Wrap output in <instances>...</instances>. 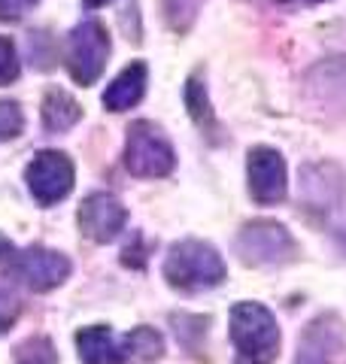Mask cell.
<instances>
[{
	"instance_id": "1",
	"label": "cell",
	"mask_w": 346,
	"mask_h": 364,
	"mask_svg": "<svg viewBox=\"0 0 346 364\" xmlns=\"http://www.w3.org/2000/svg\"><path fill=\"white\" fill-rule=\"evenodd\" d=\"M301 203L346 249V173L337 164L301 167Z\"/></svg>"
},
{
	"instance_id": "2",
	"label": "cell",
	"mask_w": 346,
	"mask_h": 364,
	"mask_svg": "<svg viewBox=\"0 0 346 364\" xmlns=\"http://www.w3.org/2000/svg\"><path fill=\"white\" fill-rule=\"evenodd\" d=\"M231 340L237 349V364H271L280 352V328L268 306L234 304L231 310Z\"/></svg>"
},
{
	"instance_id": "3",
	"label": "cell",
	"mask_w": 346,
	"mask_h": 364,
	"mask_svg": "<svg viewBox=\"0 0 346 364\" xmlns=\"http://www.w3.org/2000/svg\"><path fill=\"white\" fill-rule=\"evenodd\" d=\"M164 277L179 291H204L222 286L225 261L210 243L201 240H179L170 246L164 258Z\"/></svg>"
},
{
	"instance_id": "4",
	"label": "cell",
	"mask_w": 346,
	"mask_h": 364,
	"mask_svg": "<svg viewBox=\"0 0 346 364\" xmlns=\"http://www.w3.org/2000/svg\"><path fill=\"white\" fill-rule=\"evenodd\" d=\"M0 267L33 291H52L70 277V258L46 246L16 249L0 234Z\"/></svg>"
},
{
	"instance_id": "5",
	"label": "cell",
	"mask_w": 346,
	"mask_h": 364,
	"mask_svg": "<svg viewBox=\"0 0 346 364\" xmlns=\"http://www.w3.org/2000/svg\"><path fill=\"white\" fill-rule=\"evenodd\" d=\"M234 249L243 264L249 267H276V264H288L298 255V243L295 237L285 231L280 222L271 219H258L243 225V231L237 234Z\"/></svg>"
},
{
	"instance_id": "6",
	"label": "cell",
	"mask_w": 346,
	"mask_h": 364,
	"mask_svg": "<svg viewBox=\"0 0 346 364\" xmlns=\"http://www.w3.org/2000/svg\"><path fill=\"white\" fill-rule=\"evenodd\" d=\"M110 46H112L110 33L98 18H88L67 33L64 64H67V70H70L73 82H79V85L98 82L103 67H107V58H110Z\"/></svg>"
},
{
	"instance_id": "7",
	"label": "cell",
	"mask_w": 346,
	"mask_h": 364,
	"mask_svg": "<svg viewBox=\"0 0 346 364\" xmlns=\"http://www.w3.org/2000/svg\"><path fill=\"white\" fill-rule=\"evenodd\" d=\"M125 164L134 176L143 179H161L167 176L177 155L173 146L167 143V136L161 134L152 122H137L128 128V146H125Z\"/></svg>"
},
{
	"instance_id": "8",
	"label": "cell",
	"mask_w": 346,
	"mask_h": 364,
	"mask_svg": "<svg viewBox=\"0 0 346 364\" xmlns=\"http://www.w3.org/2000/svg\"><path fill=\"white\" fill-rule=\"evenodd\" d=\"M25 179H28V188L31 195L37 198L43 207H52V203L64 200L73 188V164L64 152H55V149H46L40 152L25 170Z\"/></svg>"
},
{
	"instance_id": "9",
	"label": "cell",
	"mask_w": 346,
	"mask_h": 364,
	"mask_svg": "<svg viewBox=\"0 0 346 364\" xmlns=\"http://www.w3.org/2000/svg\"><path fill=\"white\" fill-rule=\"evenodd\" d=\"M125 222H128V210L110 191H95L79 207V228L98 243H110L112 237H119L125 231Z\"/></svg>"
},
{
	"instance_id": "10",
	"label": "cell",
	"mask_w": 346,
	"mask_h": 364,
	"mask_svg": "<svg viewBox=\"0 0 346 364\" xmlns=\"http://www.w3.org/2000/svg\"><path fill=\"white\" fill-rule=\"evenodd\" d=\"M249 191L258 203H280L285 198V161L271 146L249 152Z\"/></svg>"
},
{
	"instance_id": "11",
	"label": "cell",
	"mask_w": 346,
	"mask_h": 364,
	"mask_svg": "<svg viewBox=\"0 0 346 364\" xmlns=\"http://www.w3.org/2000/svg\"><path fill=\"white\" fill-rule=\"evenodd\" d=\"M343 349V322L334 313L313 318L301 334L295 364H331L334 355Z\"/></svg>"
},
{
	"instance_id": "12",
	"label": "cell",
	"mask_w": 346,
	"mask_h": 364,
	"mask_svg": "<svg viewBox=\"0 0 346 364\" xmlns=\"http://www.w3.org/2000/svg\"><path fill=\"white\" fill-rule=\"evenodd\" d=\"M143 95H146V64L134 61L112 79L107 91H103V104H107V109H112V112H125V109L140 104Z\"/></svg>"
},
{
	"instance_id": "13",
	"label": "cell",
	"mask_w": 346,
	"mask_h": 364,
	"mask_svg": "<svg viewBox=\"0 0 346 364\" xmlns=\"http://www.w3.org/2000/svg\"><path fill=\"white\" fill-rule=\"evenodd\" d=\"M76 346H79V355H83V364H125V355H128V352L119 349L107 325H95L79 331Z\"/></svg>"
},
{
	"instance_id": "14",
	"label": "cell",
	"mask_w": 346,
	"mask_h": 364,
	"mask_svg": "<svg viewBox=\"0 0 346 364\" xmlns=\"http://www.w3.org/2000/svg\"><path fill=\"white\" fill-rule=\"evenodd\" d=\"M83 119V107L67 95L64 88H52L43 100V124L49 134H61Z\"/></svg>"
},
{
	"instance_id": "15",
	"label": "cell",
	"mask_w": 346,
	"mask_h": 364,
	"mask_svg": "<svg viewBox=\"0 0 346 364\" xmlns=\"http://www.w3.org/2000/svg\"><path fill=\"white\" fill-rule=\"evenodd\" d=\"M125 352H131V355L143 358V361H152L164 352V340H161V334L152 331V328H137V331L125 337Z\"/></svg>"
},
{
	"instance_id": "16",
	"label": "cell",
	"mask_w": 346,
	"mask_h": 364,
	"mask_svg": "<svg viewBox=\"0 0 346 364\" xmlns=\"http://www.w3.org/2000/svg\"><path fill=\"white\" fill-rule=\"evenodd\" d=\"M16 364H58V352L49 337L37 334V337H28L25 343H19Z\"/></svg>"
},
{
	"instance_id": "17",
	"label": "cell",
	"mask_w": 346,
	"mask_h": 364,
	"mask_svg": "<svg viewBox=\"0 0 346 364\" xmlns=\"http://www.w3.org/2000/svg\"><path fill=\"white\" fill-rule=\"evenodd\" d=\"M161 6H164L167 25L177 31V33H186V31L192 28L194 16L201 13L204 0H161Z\"/></svg>"
},
{
	"instance_id": "18",
	"label": "cell",
	"mask_w": 346,
	"mask_h": 364,
	"mask_svg": "<svg viewBox=\"0 0 346 364\" xmlns=\"http://www.w3.org/2000/svg\"><path fill=\"white\" fill-rule=\"evenodd\" d=\"M25 128V116H21V107L16 100H0V143L13 140Z\"/></svg>"
},
{
	"instance_id": "19",
	"label": "cell",
	"mask_w": 346,
	"mask_h": 364,
	"mask_svg": "<svg viewBox=\"0 0 346 364\" xmlns=\"http://www.w3.org/2000/svg\"><path fill=\"white\" fill-rule=\"evenodd\" d=\"M186 107H189V112H192V119H198V122H210V119H213L210 100H206L204 85H201L198 76H192L189 85H186Z\"/></svg>"
},
{
	"instance_id": "20",
	"label": "cell",
	"mask_w": 346,
	"mask_h": 364,
	"mask_svg": "<svg viewBox=\"0 0 346 364\" xmlns=\"http://www.w3.org/2000/svg\"><path fill=\"white\" fill-rule=\"evenodd\" d=\"M19 55L9 37H0V85H9L19 79Z\"/></svg>"
},
{
	"instance_id": "21",
	"label": "cell",
	"mask_w": 346,
	"mask_h": 364,
	"mask_svg": "<svg viewBox=\"0 0 346 364\" xmlns=\"http://www.w3.org/2000/svg\"><path fill=\"white\" fill-rule=\"evenodd\" d=\"M16 318H19V301L0 286V334H6Z\"/></svg>"
},
{
	"instance_id": "22",
	"label": "cell",
	"mask_w": 346,
	"mask_h": 364,
	"mask_svg": "<svg viewBox=\"0 0 346 364\" xmlns=\"http://www.w3.org/2000/svg\"><path fill=\"white\" fill-rule=\"evenodd\" d=\"M40 0H0V21H19L21 16H28Z\"/></svg>"
},
{
	"instance_id": "23",
	"label": "cell",
	"mask_w": 346,
	"mask_h": 364,
	"mask_svg": "<svg viewBox=\"0 0 346 364\" xmlns=\"http://www.w3.org/2000/svg\"><path fill=\"white\" fill-rule=\"evenodd\" d=\"M280 6H292V9H304V6H316V4H325V0H276Z\"/></svg>"
},
{
	"instance_id": "24",
	"label": "cell",
	"mask_w": 346,
	"mask_h": 364,
	"mask_svg": "<svg viewBox=\"0 0 346 364\" xmlns=\"http://www.w3.org/2000/svg\"><path fill=\"white\" fill-rule=\"evenodd\" d=\"M85 4H88V6H95V9H98V6H107V4H110V0H85Z\"/></svg>"
}]
</instances>
